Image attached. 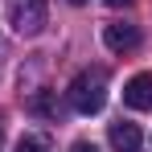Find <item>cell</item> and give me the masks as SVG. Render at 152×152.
<instances>
[{
  "instance_id": "obj_1",
  "label": "cell",
  "mask_w": 152,
  "mask_h": 152,
  "mask_svg": "<svg viewBox=\"0 0 152 152\" xmlns=\"http://www.w3.org/2000/svg\"><path fill=\"white\" fill-rule=\"evenodd\" d=\"M66 99L78 115H99L103 103H107V70H78L74 82L66 86Z\"/></svg>"
},
{
  "instance_id": "obj_2",
  "label": "cell",
  "mask_w": 152,
  "mask_h": 152,
  "mask_svg": "<svg viewBox=\"0 0 152 152\" xmlns=\"http://www.w3.org/2000/svg\"><path fill=\"white\" fill-rule=\"evenodd\" d=\"M8 25L21 37H37L45 29V0H8Z\"/></svg>"
},
{
  "instance_id": "obj_3",
  "label": "cell",
  "mask_w": 152,
  "mask_h": 152,
  "mask_svg": "<svg viewBox=\"0 0 152 152\" xmlns=\"http://www.w3.org/2000/svg\"><path fill=\"white\" fill-rule=\"evenodd\" d=\"M103 41H107V50H111V53H132L136 45H140V29L115 21V25L103 29Z\"/></svg>"
},
{
  "instance_id": "obj_4",
  "label": "cell",
  "mask_w": 152,
  "mask_h": 152,
  "mask_svg": "<svg viewBox=\"0 0 152 152\" xmlns=\"http://www.w3.org/2000/svg\"><path fill=\"white\" fill-rule=\"evenodd\" d=\"M124 103L132 111H152V74H132L124 86Z\"/></svg>"
},
{
  "instance_id": "obj_5",
  "label": "cell",
  "mask_w": 152,
  "mask_h": 152,
  "mask_svg": "<svg viewBox=\"0 0 152 152\" xmlns=\"http://www.w3.org/2000/svg\"><path fill=\"white\" fill-rule=\"evenodd\" d=\"M107 140H111L115 152H136V148H140V127H136V124H111Z\"/></svg>"
},
{
  "instance_id": "obj_6",
  "label": "cell",
  "mask_w": 152,
  "mask_h": 152,
  "mask_svg": "<svg viewBox=\"0 0 152 152\" xmlns=\"http://www.w3.org/2000/svg\"><path fill=\"white\" fill-rule=\"evenodd\" d=\"M17 152H45V140H41V136H21Z\"/></svg>"
},
{
  "instance_id": "obj_7",
  "label": "cell",
  "mask_w": 152,
  "mask_h": 152,
  "mask_svg": "<svg viewBox=\"0 0 152 152\" xmlns=\"http://www.w3.org/2000/svg\"><path fill=\"white\" fill-rule=\"evenodd\" d=\"M70 152H99V148H95V144H86V140H78V144H74Z\"/></svg>"
},
{
  "instance_id": "obj_8",
  "label": "cell",
  "mask_w": 152,
  "mask_h": 152,
  "mask_svg": "<svg viewBox=\"0 0 152 152\" xmlns=\"http://www.w3.org/2000/svg\"><path fill=\"white\" fill-rule=\"evenodd\" d=\"M107 4H111V8H127L132 0H107Z\"/></svg>"
},
{
  "instance_id": "obj_9",
  "label": "cell",
  "mask_w": 152,
  "mask_h": 152,
  "mask_svg": "<svg viewBox=\"0 0 152 152\" xmlns=\"http://www.w3.org/2000/svg\"><path fill=\"white\" fill-rule=\"evenodd\" d=\"M70 4H86V0H70Z\"/></svg>"
}]
</instances>
